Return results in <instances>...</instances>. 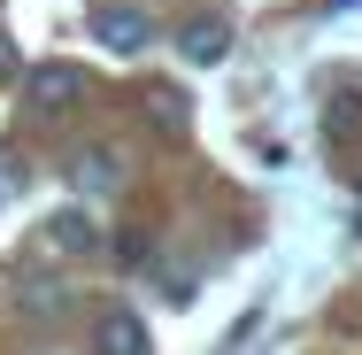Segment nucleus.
<instances>
[{"label":"nucleus","mask_w":362,"mask_h":355,"mask_svg":"<svg viewBox=\"0 0 362 355\" xmlns=\"http://www.w3.org/2000/svg\"><path fill=\"white\" fill-rule=\"evenodd\" d=\"M23 101H31V116H62L85 101V62H31L23 70Z\"/></svg>","instance_id":"nucleus-1"},{"label":"nucleus","mask_w":362,"mask_h":355,"mask_svg":"<svg viewBox=\"0 0 362 355\" xmlns=\"http://www.w3.org/2000/svg\"><path fill=\"white\" fill-rule=\"evenodd\" d=\"M93 39H100L108 55H146L154 16H146L139 0H100V8H93Z\"/></svg>","instance_id":"nucleus-2"},{"label":"nucleus","mask_w":362,"mask_h":355,"mask_svg":"<svg viewBox=\"0 0 362 355\" xmlns=\"http://www.w3.org/2000/svg\"><path fill=\"white\" fill-rule=\"evenodd\" d=\"M124 178H132V162H124V147H108V140H85L70 154V186H85V193H124Z\"/></svg>","instance_id":"nucleus-3"},{"label":"nucleus","mask_w":362,"mask_h":355,"mask_svg":"<svg viewBox=\"0 0 362 355\" xmlns=\"http://www.w3.org/2000/svg\"><path fill=\"white\" fill-rule=\"evenodd\" d=\"M231 55V23L223 16H185L177 23V62H223Z\"/></svg>","instance_id":"nucleus-4"},{"label":"nucleus","mask_w":362,"mask_h":355,"mask_svg":"<svg viewBox=\"0 0 362 355\" xmlns=\"http://www.w3.org/2000/svg\"><path fill=\"white\" fill-rule=\"evenodd\" d=\"M47 247H54V255H93V247H100V224L85 209H54L47 216Z\"/></svg>","instance_id":"nucleus-5"},{"label":"nucleus","mask_w":362,"mask_h":355,"mask_svg":"<svg viewBox=\"0 0 362 355\" xmlns=\"http://www.w3.org/2000/svg\"><path fill=\"white\" fill-rule=\"evenodd\" d=\"M93 348H108V355H139V348H146V317H132V309H108V317L93 325Z\"/></svg>","instance_id":"nucleus-6"},{"label":"nucleus","mask_w":362,"mask_h":355,"mask_svg":"<svg viewBox=\"0 0 362 355\" xmlns=\"http://www.w3.org/2000/svg\"><path fill=\"white\" fill-rule=\"evenodd\" d=\"M139 101H146V116H154V132H170V140L193 124V108H185V93H177V85H146Z\"/></svg>","instance_id":"nucleus-7"},{"label":"nucleus","mask_w":362,"mask_h":355,"mask_svg":"<svg viewBox=\"0 0 362 355\" xmlns=\"http://www.w3.org/2000/svg\"><path fill=\"white\" fill-rule=\"evenodd\" d=\"M23 70V62H16V39H8V31H0V85H8V77Z\"/></svg>","instance_id":"nucleus-8"}]
</instances>
